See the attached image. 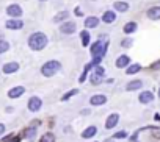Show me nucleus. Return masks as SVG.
<instances>
[{
	"mask_svg": "<svg viewBox=\"0 0 160 142\" xmlns=\"http://www.w3.org/2000/svg\"><path fill=\"white\" fill-rule=\"evenodd\" d=\"M46 45H47V36H46L44 33L36 31V33L30 34V38H28V47H30L32 50L39 52V50H42Z\"/></svg>",
	"mask_w": 160,
	"mask_h": 142,
	"instance_id": "nucleus-1",
	"label": "nucleus"
},
{
	"mask_svg": "<svg viewBox=\"0 0 160 142\" xmlns=\"http://www.w3.org/2000/svg\"><path fill=\"white\" fill-rule=\"evenodd\" d=\"M113 8L116 11H119V13H126L129 10V3L127 2H115L113 3Z\"/></svg>",
	"mask_w": 160,
	"mask_h": 142,
	"instance_id": "nucleus-18",
	"label": "nucleus"
},
{
	"mask_svg": "<svg viewBox=\"0 0 160 142\" xmlns=\"http://www.w3.org/2000/svg\"><path fill=\"white\" fill-rule=\"evenodd\" d=\"M138 98H140V102H141V103H144V105H146V103H151V102L154 100V94H152L151 91H143V92L140 94V97H138Z\"/></svg>",
	"mask_w": 160,
	"mask_h": 142,
	"instance_id": "nucleus-11",
	"label": "nucleus"
},
{
	"mask_svg": "<svg viewBox=\"0 0 160 142\" xmlns=\"http://www.w3.org/2000/svg\"><path fill=\"white\" fill-rule=\"evenodd\" d=\"M141 88H143V81L141 80H133V81L127 83V86H126L127 91H137V89H141Z\"/></svg>",
	"mask_w": 160,
	"mask_h": 142,
	"instance_id": "nucleus-16",
	"label": "nucleus"
},
{
	"mask_svg": "<svg viewBox=\"0 0 160 142\" xmlns=\"http://www.w3.org/2000/svg\"><path fill=\"white\" fill-rule=\"evenodd\" d=\"M122 30H124V33H127V34H129V33H133V31L137 30V24H135V22H127Z\"/></svg>",
	"mask_w": 160,
	"mask_h": 142,
	"instance_id": "nucleus-22",
	"label": "nucleus"
},
{
	"mask_svg": "<svg viewBox=\"0 0 160 142\" xmlns=\"http://www.w3.org/2000/svg\"><path fill=\"white\" fill-rule=\"evenodd\" d=\"M24 92H25V88H24V86H16V88H13V89L8 91V97H10V98H18V97H21Z\"/></svg>",
	"mask_w": 160,
	"mask_h": 142,
	"instance_id": "nucleus-9",
	"label": "nucleus"
},
{
	"mask_svg": "<svg viewBox=\"0 0 160 142\" xmlns=\"http://www.w3.org/2000/svg\"><path fill=\"white\" fill-rule=\"evenodd\" d=\"M98 25H99V19H98V17L90 16V17L85 19V27H88V28H96Z\"/></svg>",
	"mask_w": 160,
	"mask_h": 142,
	"instance_id": "nucleus-17",
	"label": "nucleus"
},
{
	"mask_svg": "<svg viewBox=\"0 0 160 142\" xmlns=\"http://www.w3.org/2000/svg\"><path fill=\"white\" fill-rule=\"evenodd\" d=\"M116 67L118 69H124V67H129V64H130V58L127 56V55H121L118 59H116Z\"/></svg>",
	"mask_w": 160,
	"mask_h": 142,
	"instance_id": "nucleus-8",
	"label": "nucleus"
},
{
	"mask_svg": "<svg viewBox=\"0 0 160 142\" xmlns=\"http://www.w3.org/2000/svg\"><path fill=\"white\" fill-rule=\"evenodd\" d=\"M140 70H141V66H140V64H130V66L126 69V74H127V75H133V74L140 72Z\"/></svg>",
	"mask_w": 160,
	"mask_h": 142,
	"instance_id": "nucleus-20",
	"label": "nucleus"
},
{
	"mask_svg": "<svg viewBox=\"0 0 160 142\" xmlns=\"http://www.w3.org/2000/svg\"><path fill=\"white\" fill-rule=\"evenodd\" d=\"M148 17L152 19V21H157L160 19V7H152L148 10Z\"/></svg>",
	"mask_w": 160,
	"mask_h": 142,
	"instance_id": "nucleus-13",
	"label": "nucleus"
},
{
	"mask_svg": "<svg viewBox=\"0 0 160 142\" xmlns=\"http://www.w3.org/2000/svg\"><path fill=\"white\" fill-rule=\"evenodd\" d=\"M7 14L11 16V17H21L22 16V8L18 5V3H13L7 8Z\"/></svg>",
	"mask_w": 160,
	"mask_h": 142,
	"instance_id": "nucleus-6",
	"label": "nucleus"
},
{
	"mask_svg": "<svg viewBox=\"0 0 160 142\" xmlns=\"http://www.w3.org/2000/svg\"><path fill=\"white\" fill-rule=\"evenodd\" d=\"M105 142H113V140H105Z\"/></svg>",
	"mask_w": 160,
	"mask_h": 142,
	"instance_id": "nucleus-35",
	"label": "nucleus"
},
{
	"mask_svg": "<svg viewBox=\"0 0 160 142\" xmlns=\"http://www.w3.org/2000/svg\"><path fill=\"white\" fill-rule=\"evenodd\" d=\"M96 75H99V77H102L104 75V69L102 67H96V72H94Z\"/></svg>",
	"mask_w": 160,
	"mask_h": 142,
	"instance_id": "nucleus-32",
	"label": "nucleus"
},
{
	"mask_svg": "<svg viewBox=\"0 0 160 142\" xmlns=\"http://www.w3.org/2000/svg\"><path fill=\"white\" fill-rule=\"evenodd\" d=\"M158 97H160V89H158Z\"/></svg>",
	"mask_w": 160,
	"mask_h": 142,
	"instance_id": "nucleus-36",
	"label": "nucleus"
},
{
	"mask_svg": "<svg viewBox=\"0 0 160 142\" xmlns=\"http://www.w3.org/2000/svg\"><path fill=\"white\" fill-rule=\"evenodd\" d=\"M75 30H77L75 22H64V24H61V27H60V31H61L63 34H72V33H75Z\"/></svg>",
	"mask_w": 160,
	"mask_h": 142,
	"instance_id": "nucleus-4",
	"label": "nucleus"
},
{
	"mask_svg": "<svg viewBox=\"0 0 160 142\" xmlns=\"http://www.w3.org/2000/svg\"><path fill=\"white\" fill-rule=\"evenodd\" d=\"M7 27H8L10 30H21V28L24 27V22H22V21H16V19H11V21L7 22Z\"/></svg>",
	"mask_w": 160,
	"mask_h": 142,
	"instance_id": "nucleus-15",
	"label": "nucleus"
},
{
	"mask_svg": "<svg viewBox=\"0 0 160 142\" xmlns=\"http://www.w3.org/2000/svg\"><path fill=\"white\" fill-rule=\"evenodd\" d=\"M152 69H160V61H158V62H155V64L152 66Z\"/></svg>",
	"mask_w": 160,
	"mask_h": 142,
	"instance_id": "nucleus-34",
	"label": "nucleus"
},
{
	"mask_svg": "<svg viewBox=\"0 0 160 142\" xmlns=\"http://www.w3.org/2000/svg\"><path fill=\"white\" fill-rule=\"evenodd\" d=\"M105 50H107V44L102 47V42H101V41L94 42V44L91 45V48H90V52H91V55H93L94 58H96V56H102V58H104Z\"/></svg>",
	"mask_w": 160,
	"mask_h": 142,
	"instance_id": "nucleus-3",
	"label": "nucleus"
},
{
	"mask_svg": "<svg viewBox=\"0 0 160 142\" xmlns=\"http://www.w3.org/2000/svg\"><path fill=\"white\" fill-rule=\"evenodd\" d=\"M121 45H122V47H130V45H132V39H124V41L121 42Z\"/></svg>",
	"mask_w": 160,
	"mask_h": 142,
	"instance_id": "nucleus-30",
	"label": "nucleus"
},
{
	"mask_svg": "<svg viewBox=\"0 0 160 142\" xmlns=\"http://www.w3.org/2000/svg\"><path fill=\"white\" fill-rule=\"evenodd\" d=\"M8 50H10V44L7 41H3V39H0V53H5Z\"/></svg>",
	"mask_w": 160,
	"mask_h": 142,
	"instance_id": "nucleus-26",
	"label": "nucleus"
},
{
	"mask_svg": "<svg viewBox=\"0 0 160 142\" xmlns=\"http://www.w3.org/2000/svg\"><path fill=\"white\" fill-rule=\"evenodd\" d=\"M75 94H78V89H72V91H69L68 94H64V95H63V98H61V100H63V102H66V100H69V98H71L72 95H75Z\"/></svg>",
	"mask_w": 160,
	"mask_h": 142,
	"instance_id": "nucleus-27",
	"label": "nucleus"
},
{
	"mask_svg": "<svg viewBox=\"0 0 160 142\" xmlns=\"http://www.w3.org/2000/svg\"><path fill=\"white\" fill-rule=\"evenodd\" d=\"M19 70V64L18 62H8L3 66V74H14Z\"/></svg>",
	"mask_w": 160,
	"mask_h": 142,
	"instance_id": "nucleus-12",
	"label": "nucleus"
},
{
	"mask_svg": "<svg viewBox=\"0 0 160 142\" xmlns=\"http://www.w3.org/2000/svg\"><path fill=\"white\" fill-rule=\"evenodd\" d=\"M118 120H119V114H116V112L110 114L108 119H107V122H105V128H107V130H112L113 126H116Z\"/></svg>",
	"mask_w": 160,
	"mask_h": 142,
	"instance_id": "nucleus-7",
	"label": "nucleus"
},
{
	"mask_svg": "<svg viewBox=\"0 0 160 142\" xmlns=\"http://www.w3.org/2000/svg\"><path fill=\"white\" fill-rule=\"evenodd\" d=\"M105 102H107V97H105V95H101V94L93 95V97L90 98V103H91L93 106H101V105H104Z\"/></svg>",
	"mask_w": 160,
	"mask_h": 142,
	"instance_id": "nucleus-10",
	"label": "nucleus"
},
{
	"mask_svg": "<svg viewBox=\"0 0 160 142\" xmlns=\"http://www.w3.org/2000/svg\"><path fill=\"white\" fill-rule=\"evenodd\" d=\"M2 142H19V137H16V136L10 134V136L3 137V140H2Z\"/></svg>",
	"mask_w": 160,
	"mask_h": 142,
	"instance_id": "nucleus-28",
	"label": "nucleus"
},
{
	"mask_svg": "<svg viewBox=\"0 0 160 142\" xmlns=\"http://www.w3.org/2000/svg\"><path fill=\"white\" fill-rule=\"evenodd\" d=\"M99 80H101V78H99V75H96V74H93V75H91V83L98 85V83H99Z\"/></svg>",
	"mask_w": 160,
	"mask_h": 142,
	"instance_id": "nucleus-31",
	"label": "nucleus"
},
{
	"mask_svg": "<svg viewBox=\"0 0 160 142\" xmlns=\"http://www.w3.org/2000/svg\"><path fill=\"white\" fill-rule=\"evenodd\" d=\"M39 142H55V136H53L52 133H46V134L41 136Z\"/></svg>",
	"mask_w": 160,
	"mask_h": 142,
	"instance_id": "nucleus-23",
	"label": "nucleus"
},
{
	"mask_svg": "<svg viewBox=\"0 0 160 142\" xmlns=\"http://www.w3.org/2000/svg\"><path fill=\"white\" fill-rule=\"evenodd\" d=\"M80 38H82V45H83V47H87V45L90 44V39H91V36H90V33H88L87 30L80 33Z\"/></svg>",
	"mask_w": 160,
	"mask_h": 142,
	"instance_id": "nucleus-21",
	"label": "nucleus"
},
{
	"mask_svg": "<svg viewBox=\"0 0 160 142\" xmlns=\"http://www.w3.org/2000/svg\"><path fill=\"white\" fill-rule=\"evenodd\" d=\"M124 137H127L126 131H118L116 134H113V139H124Z\"/></svg>",
	"mask_w": 160,
	"mask_h": 142,
	"instance_id": "nucleus-29",
	"label": "nucleus"
},
{
	"mask_svg": "<svg viewBox=\"0 0 160 142\" xmlns=\"http://www.w3.org/2000/svg\"><path fill=\"white\" fill-rule=\"evenodd\" d=\"M61 69V64H60V61H47L42 67H41V74L44 75V77H53L57 72H58V70Z\"/></svg>",
	"mask_w": 160,
	"mask_h": 142,
	"instance_id": "nucleus-2",
	"label": "nucleus"
},
{
	"mask_svg": "<svg viewBox=\"0 0 160 142\" xmlns=\"http://www.w3.org/2000/svg\"><path fill=\"white\" fill-rule=\"evenodd\" d=\"M39 2H46V0H39Z\"/></svg>",
	"mask_w": 160,
	"mask_h": 142,
	"instance_id": "nucleus-37",
	"label": "nucleus"
},
{
	"mask_svg": "<svg viewBox=\"0 0 160 142\" xmlns=\"http://www.w3.org/2000/svg\"><path fill=\"white\" fill-rule=\"evenodd\" d=\"M41 106H42V102H41L39 97H32V98L28 100V109H30L32 112H38V111L41 109Z\"/></svg>",
	"mask_w": 160,
	"mask_h": 142,
	"instance_id": "nucleus-5",
	"label": "nucleus"
},
{
	"mask_svg": "<svg viewBox=\"0 0 160 142\" xmlns=\"http://www.w3.org/2000/svg\"><path fill=\"white\" fill-rule=\"evenodd\" d=\"M3 133H5V125H3V123H0V136H2Z\"/></svg>",
	"mask_w": 160,
	"mask_h": 142,
	"instance_id": "nucleus-33",
	"label": "nucleus"
},
{
	"mask_svg": "<svg viewBox=\"0 0 160 142\" xmlns=\"http://www.w3.org/2000/svg\"><path fill=\"white\" fill-rule=\"evenodd\" d=\"M96 133H98V128H96V126H88V128L82 133V137H83V139H90V137H93Z\"/></svg>",
	"mask_w": 160,
	"mask_h": 142,
	"instance_id": "nucleus-19",
	"label": "nucleus"
},
{
	"mask_svg": "<svg viewBox=\"0 0 160 142\" xmlns=\"http://www.w3.org/2000/svg\"><path fill=\"white\" fill-rule=\"evenodd\" d=\"M35 133H36V126H30V128H27V130L24 131V134H25V137H28V139H33V136H35Z\"/></svg>",
	"mask_w": 160,
	"mask_h": 142,
	"instance_id": "nucleus-24",
	"label": "nucleus"
},
{
	"mask_svg": "<svg viewBox=\"0 0 160 142\" xmlns=\"http://www.w3.org/2000/svg\"><path fill=\"white\" fill-rule=\"evenodd\" d=\"M68 16H69V13H68V11H63V13H58V16H55L53 21H55V22H61V21L68 19Z\"/></svg>",
	"mask_w": 160,
	"mask_h": 142,
	"instance_id": "nucleus-25",
	"label": "nucleus"
},
{
	"mask_svg": "<svg viewBox=\"0 0 160 142\" xmlns=\"http://www.w3.org/2000/svg\"><path fill=\"white\" fill-rule=\"evenodd\" d=\"M116 21V14L113 13V11H105L104 14H102V22H105V24H113Z\"/></svg>",
	"mask_w": 160,
	"mask_h": 142,
	"instance_id": "nucleus-14",
	"label": "nucleus"
}]
</instances>
